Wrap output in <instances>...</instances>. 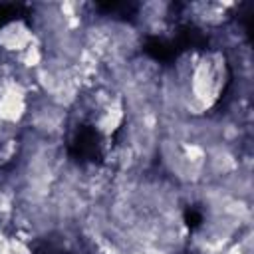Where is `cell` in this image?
Returning <instances> with one entry per match:
<instances>
[{
	"label": "cell",
	"mask_w": 254,
	"mask_h": 254,
	"mask_svg": "<svg viewBox=\"0 0 254 254\" xmlns=\"http://www.w3.org/2000/svg\"><path fill=\"white\" fill-rule=\"evenodd\" d=\"M89 119H91L93 129L103 139L117 137L119 131L123 129V125L127 123V113H125V105H123L121 95H115L107 105H103L101 109H97Z\"/></svg>",
	"instance_id": "obj_3"
},
{
	"label": "cell",
	"mask_w": 254,
	"mask_h": 254,
	"mask_svg": "<svg viewBox=\"0 0 254 254\" xmlns=\"http://www.w3.org/2000/svg\"><path fill=\"white\" fill-rule=\"evenodd\" d=\"M187 14L183 16H189V20L204 30H218L226 24H230L232 16H230V10L236 8V4H230V2H190V4H185L183 6Z\"/></svg>",
	"instance_id": "obj_2"
},
{
	"label": "cell",
	"mask_w": 254,
	"mask_h": 254,
	"mask_svg": "<svg viewBox=\"0 0 254 254\" xmlns=\"http://www.w3.org/2000/svg\"><path fill=\"white\" fill-rule=\"evenodd\" d=\"M6 234H8V230H6V228H4L2 224H0V240H2V238H4Z\"/></svg>",
	"instance_id": "obj_5"
},
{
	"label": "cell",
	"mask_w": 254,
	"mask_h": 254,
	"mask_svg": "<svg viewBox=\"0 0 254 254\" xmlns=\"http://www.w3.org/2000/svg\"><path fill=\"white\" fill-rule=\"evenodd\" d=\"M36 42L40 40L26 16L6 20L0 26V54L6 58H16Z\"/></svg>",
	"instance_id": "obj_1"
},
{
	"label": "cell",
	"mask_w": 254,
	"mask_h": 254,
	"mask_svg": "<svg viewBox=\"0 0 254 254\" xmlns=\"http://www.w3.org/2000/svg\"><path fill=\"white\" fill-rule=\"evenodd\" d=\"M0 254H34L32 242L16 232H8L0 240Z\"/></svg>",
	"instance_id": "obj_4"
}]
</instances>
